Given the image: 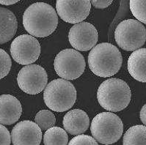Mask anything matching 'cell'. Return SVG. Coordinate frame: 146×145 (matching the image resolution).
I'll use <instances>...</instances> for the list:
<instances>
[{"instance_id": "obj_1", "label": "cell", "mask_w": 146, "mask_h": 145, "mask_svg": "<svg viewBox=\"0 0 146 145\" xmlns=\"http://www.w3.org/2000/svg\"><path fill=\"white\" fill-rule=\"evenodd\" d=\"M58 24L56 10L48 4L36 2L31 5L23 15V25L30 35L46 38L54 32Z\"/></svg>"}, {"instance_id": "obj_2", "label": "cell", "mask_w": 146, "mask_h": 145, "mask_svg": "<svg viewBox=\"0 0 146 145\" xmlns=\"http://www.w3.org/2000/svg\"><path fill=\"white\" fill-rule=\"evenodd\" d=\"M123 58L118 48L109 43L96 46L88 55V65L95 75L102 78L112 76L120 70Z\"/></svg>"}, {"instance_id": "obj_3", "label": "cell", "mask_w": 146, "mask_h": 145, "mask_svg": "<svg viewBox=\"0 0 146 145\" xmlns=\"http://www.w3.org/2000/svg\"><path fill=\"white\" fill-rule=\"evenodd\" d=\"M131 97L130 87L123 80L109 79L99 86L97 99L103 109L112 112L122 111L129 106Z\"/></svg>"}, {"instance_id": "obj_4", "label": "cell", "mask_w": 146, "mask_h": 145, "mask_svg": "<svg viewBox=\"0 0 146 145\" xmlns=\"http://www.w3.org/2000/svg\"><path fill=\"white\" fill-rule=\"evenodd\" d=\"M76 90L70 82L62 79L52 81L43 93L45 104L50 109L63 112L70 109L76 101Z\"/></svg>"}, {"instance_id": "obj_5", "label": "cell", "mask_w": 146, "mask_h": 145, "mask_svg": "<svg viewBox=\"0 0 146 145\" xmlns=\"http://www.w3.org/2000/svg\"><path fill=\"white\" fill-rule=\"evenodd\" d=\"M90 130L93 138L103 144H112L122 136L123 124L117 115L111 112H102L92 120Z\"/></svg>"}, {"instance_id": "obj_6", "label": "cell", "mask_w": 146, "mask_h": 145, "mask_svg": "<svg viewBox=\"0 0 146 145\" xmlns=\"http://www.w3.org/2000/svg\"><path fill=\"white\" fill-rule=\"evenodd\" d=\"M115 39L120 48L127 51L139 49L146 41V29L139 21L126 19L117 26Z\"/></svg>"}, {"instance_id": "obj_7", "label": "cell", "mask_w": 146, "mask_h": 145, "mask_svg": "<svg viewBox=\"0 0 146 145\" xmlns=\"http://www.w3.org/2000/svg\"><path fill=\"white\" fill-rule=\"evenodd\" d=\"M55 72L65 80H74L79 78L85 69L83 55L75 49L62 50L54 60Z\"/></svg>"}, {"instance_id": "obj_8", "label": "cell", "mask_w": 146, "mask_h": 145, "mask_svg": "<svg viewBox=\"0 0 146 145\" xmlns=\"http://www.w3.org/2000/svg\"><path fill=\"white\" fill-rule=\"evenodd\" d=\"M11 54L16 62L29 65L38 60L40 54V45L30 34H21L13 40L11 45Z\"/></svg>"}, {"instance_id": "obj_9", "label": "cell", "mask_w": 146, "mask_h": 145, "mask_svg": "<svg viewBox=\"0 0 146 145\" xmlns=\"http://www.w3.org/2000/svg\"><path fill=\"white\" fill-rule=\"evenodd\" d=\"M17 82L23 92L36 95L45 89L48 83V75L41 66L29 65L24 66L19 72Z\"/></svg>"}, {"instance_id": "obj_10", "label": "cell", "mask_w": 146, "mask_h": 145, "mask_svg": "<svg viewBox=\"0 0 146 145\" xmlns=\"http://www.w3.org/2000/svg\"><path fill=\"white\" fill-rule=\"evenodd\" d=\"M98 34L93 24L81 22L74 25L68 33V40L73 48L80 51L93 49L98 42Z\"/></svg>"}, {"instance_id": "obj_11", "label": "cell", "mask_w": 146, "mask_h": 145, "mask_svg": "<svg viewBox=\"0 0 146 145\" xmlns=\"http://www.w3.org/2000/svg\"><path fill=\"white\" fill-rule=\"evenodd\" d=\"M91 2L89 0L68 1L57 0L56 2L57 13L60 19L70 24L82 22L89 15Z\"/></svg>"}, {"instance_id": "obj_12", "label": "cell", "mask_w": 146, "mask_h": 145, "mask_svg": "<svg viewBox=\"0 0 146 145\" xmlns=\"http://www.w3.org/2000/svg\"><path fill=\"white\" fill-rule=\"evenodd\" d=\"M11 140L13 145H40L42 130L34 122L24 120L13 128Z\"/></svg>"}, {"instance_id": "obj_13", "label": "cell", "mask_w": 146, "mask_h": 145, "mask_svg": "<svg viewBox=\"0 0 146 145\" xmlns=\"http://www.w3.org/2000/svg\"><path fill=\"white\" fill-rule=\"evenodd\" d=\"M22 107L20 101L11 95H0V124L11 125L20 119Z\"/></svg>"}, {"instance_id": "obj_14", "label": "cell", "mask_w": 146, "mask_h": 145, "mask_svg": "<svg viewBox=\"0 0 146 145\" xmlns=\"http://www.w3.org/2000/svg\"><path fill=\"white\" fill-rule=\"evenodd\" d=\"M65 131L74 136L82 135L89 128L90 119L87 113L81 109H74L64 116L62 121Z\"/></svg>"}, {"instance_id": "obj_15", "label": "cell", "mask_w": 146, "mask_h": 145, "mask_svg": "<svg viewBox=\"0 0 146 145\" xmlns=\"http://www.w3.org/2000/svg\"><path fill=\"white\" fill-rule=\"evenodd\" d=\"M128 70L134 79L146 83V48L136 50L129 56Z\"/></svg>"}, {"instance_id": "obj_16", "label": "cell", "mask_w": 146, "mask_h": 145, "mask_svg": "<svg viewBox=\"0 0 146 145\" xmlns=\"http://www.w3.org/2000/svg\"><path fill=\"white\" fill-rule=\"evenodd\" d=\"M18 22L16 15L10 10L0 7V44L11 40L16 34Z\"/></svg>"}, {"instance_id": "obj_17", "label": "cell", "mask_w": 146, "mask_h": 145, "mask_svg": "<svg viewBox=\"0 0 146 145\" xmlns=\"http://www.w3.org/2000/svg\"><path fill=\"white\" fill-rule=\"evenodd\" d=\"M123 145H146V126L131 127L124 134Z\"/></svg>"}, {"instance_id": "obj_18", "label": "cell", "mask_w": 146, "mask_h": 145, "mask_svg": "<svg viewBox=\"0 0 146 145\" xmlns=\"http://www.w3.org/2000/svg\"><path fill=\"white\" fill-rule=\"evenodd\" d=\"M68 136L64 129L60 127H52L45 132L44 145H67Z\"/></svg>"}, {"instance_id": "obj_19", "label": "cell", "mask_w": 146, "mask_h": 145, "mask_svg": "<svg viewBox=\"0 0 146 145\" xmlns=\"http://www.w3.org/2000/svg\"><path fill=\"white\" fill-rule=\"evenodd\" d=\"M35 121L41 130H48L54 127L56 122L55 116L52 111L48 110H41L37 113L35 117Z\"/></svg>"}, {"instance_id": "obj_20", "label": "cell", "mask_w": 146, "mask_h": 145, "mask_svg": "<svg viewBox=\"0 0 146 145\" xmlns=\"http://www.w3.org/2000/svg\"><path fill=\"white\" fill-rule=\"evenodd\" d=\"M129 6L134 17L139 22L146 24V1L131 0L129 2Z\"/></svg>"}, {"instance_id": "obj_21", "label": "cell", "mask_w": 146, "mask_h": 145, "mask_svg": "<svg viewBox=\"0 0 146 145\" xmlns=\"http://www.w3.org/2000/svg\"><path fill=\"white\" fill-rule=\"evenodd\" d=\"M12 62L8 54L0 48V79H3L11 70Z\"/></svg>"}, {"instance_id": "obj_22", "label": "cell", "mask_w": 146, "mask_h": 145, "mask_svg": "<svg viewBox=\"0 0 146 145\" xmlns=\"http://www.w3.org/2000/svg\"><path fill=\"white\" fill-rule=\"evenodd\" d=\"M68 145H98V144L93 137L83 134L73 138Z\"/></svg>"}, {"instance_id": "obj_23", "label": "cell", "mask_w": 146, "mask_h": 145, "mask_svg": "<svg viewBox=\"0 0 146 145\" xmlns=\"http://www.w3.org/2000/svg\"><path fill=\"white\" fill-rule=\"evenodd\" d=\"M11 136L7 128L0 124V145H11Z\"/></svg>"}, {"instance_id": "obj_24", "label": "cell", "mask_w": 146, "mask_h": 145, "mask_svg": "<svg viewBox=\"0 0 146 145\" xmlns=\"http://www.w3.org/2000/svg\"><path fill=\"white\" fill-rule=\"evenodd\" d=\"M113 1L112 0H104V1H98V0H93L90 1L92 5L97 9H104L109 7Z\"/></svg>"}, {"instance_id": "obj_25", "label": "cell", "mask_w": 146, "mask_h": 145, "mask_svg": "<svg viewBox=\"0 0 146 145\" xmlns=\"http://www.w3.org/2000/svg\"><path fill=\"white\" fill-rule=\"evenodd\" d=\"M139 117H140V120L146 126V104H145L141 109Z\"/></svg>"}, {"instance_id": "obj_26", "label": "cell", "mask_w": 146, "mask_h": 145, "mask_svg": "<svg viewBox=\"0 0 146 145\" xmlns=\"http://www.w3.org/2000/svg\"><path fill=\"white\" fill-rule=\"evenodd\" d=\"M18 2H19V0H7V1H2V0H0V4L4 5H13V4L17 3Z\"/></svg>"}]
</instances>
